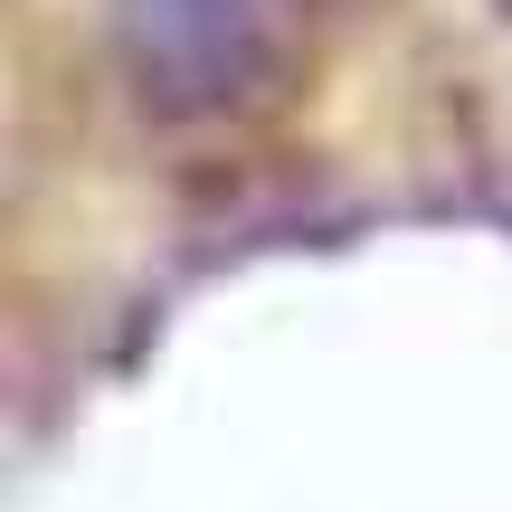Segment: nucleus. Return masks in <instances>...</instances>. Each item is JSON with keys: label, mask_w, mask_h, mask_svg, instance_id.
<instances>
[{"label": "nucleus", "mask_w": 512, "mask_h": 512, "mask_svg": "<svg viewBox=\"0 0 512 512\" xmlns=\"http://www.w3.org/2000/svg\"><path fill=\"white\" fill-rule=\"evenodd\" d=\"M114 38L162 114H228L266 76V10L256 0H114Z\"/></svg>", "instance_id": "1"}]
</instances>
